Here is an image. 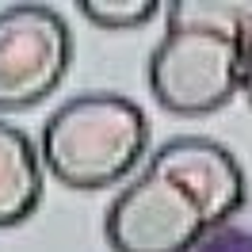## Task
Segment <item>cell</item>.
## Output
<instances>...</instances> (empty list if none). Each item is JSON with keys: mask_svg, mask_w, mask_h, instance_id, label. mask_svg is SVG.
I'll use <instances>...</instances> for the list:
<instances>
[{"mask_svg": "<svg viewBox=\"0 0 252 252\" xmlns=\"http://www.w3.org/2000/svg\"><path fill=\"white\" fill-rule=\"evenodd\" d=\"M80 12L88 23L103 31H138L157 12H164V4L157 0H80Z\"/></svg>", "mask_w": 252, "mask_h": 252, "instance_id": "ba28073f", "label": "cell"}, {"mask_svg": "<svg viewBox=\"0 0 252 252\" xmlns=\"http://www.w3.org/2000/svg\"><path fill=\"white\" fill-rule=\"evenodd\" d=\"M195 252H252V229L221 225V229H214Z\"/></svg>", "mask_w": 252, "mask_h": 252, "instance_id": "9c48e42d", "label": "cell"}, {"mask_svg": "<svg viewBox=\"0 0 252 252\" xmlns=\"http://www.w3.org/2000/svg\"><path fill=\"white\" fill-rule=\"evenodd\" d=\"M241 92L249 95V107H252V46H249V54H245V88Z\"/></svg>", "mask_w": 252, "mask_h": 252, "instance_id": "30bf717a", "label": "cell"}, {"mask_svg": "<svg viewBox=\"0 0 252 252\" xmlns=\"http://www.w3.org/2000/svg\"><path fill=\"white\" fill-rule=\"evenodd\" d=\"M245 88V50L210 31H164L149 58V92L168 115H214Z\"/></svg>", "mask_w": 252, "mask_h": 252, "instance_id": "7a4b0ae2", "label": "cell"}, {"mask_svg": "<svg viewBox=\"0 0 252 252\" xmlns=\"http://www.w3.org/2000/svg\"><path fill=\"white\" fill-rule=\"evenodd\" d=\"M73 65V31L50 4L0 8V115L31 111L62 88Z\"/></svg>", "mask_w": 252, "mask_h": 252, "instance_id": "3957f363", "label": "cell"}, {"mask_svg": "<svg viewBox=\"0 0 252 252\" xmlns=\"http://www.w3.org/2000/svg\"><path fill=\"white\" fill-rule=\"evenodd\" d=\"M149 149L145 111L119 92H84L50 111L38 138L42 168L69 191H107Z\"/></svg>", "mask_w": 252, "mask_h": 252, "instance_id": "6da1fadb", "label": "cell"}, {"mask_svg": "<svg viewBox=\"0 0 252 252\" xmlns=\"http://www.w3.org/2000/svg\"><path fill=\"white\" fill-rule=\"evenodd\" d=\"M42 203V157L19 126L0 119V229L27 221Z\"/></svg>", "mask_w": 252, "mask_h": 252, "instance_id": "8992f818", "label": "cell"}, {"mask_svg": "<svg viewBox=\"0 0 252 252\" xmlns=\"http://www.w3.org/2000/svg\"><path fill=\"white\" fill-rule=\"evenodd\" d=\"M214 233L203 206L172 176L145 164L103 214L111 252H195Z\"/></svg>", "mask_w": 252, "mask_h": 252, "instance_id": "277c9868", "label": "cell"}, {"mask_svg": "<svg viewBox=\"0 0 252 252\" xmlns=\"http://www.w3.org/2000/svg\"><path fill=\"white\" fill-rule=\"evenodd\" d=\"M149 168L172 176L180 188L195 195L210 229L229 225L233 214L249 203V180L241 160L214 138H172L153 153Z\"/></svg>", "mask_w": 252, "mask_h": 252, "instance_id": "5b68a950", "label": "cell"}, {"mask_svg": "<svg viewBox=\"0 0 252 252\" xmlns=\"http://www.w3.org/2000/svg\"><path fill=\"white\" fill-rule=\"evenodd\" d=\"M210 31L249 54L252 46V0H172L164 4V31Z\"/></svg>", "mask_w": 252, "mask_h": 252, "instance_id": "52a82bcc", "label": "cell"}]
</instances>
